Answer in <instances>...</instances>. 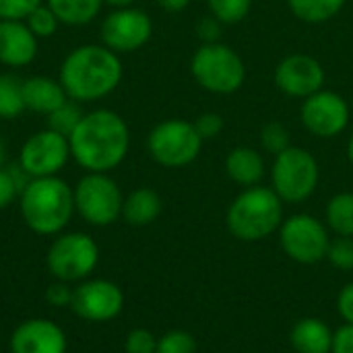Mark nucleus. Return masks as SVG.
<instances>
[{
    "label": "nucleus",
    "mask_w": 353,
    "mask_h": 353,
    "mask_svg": "<svg viewBox=\"0 0 353 353\" xmlns=\"http://www.w3.org/2000/svg\"><path fill=\"white\" fill-rule=\"evenodd\" d=\"M46 300H48L54 308L70 306V302H72V288H68V283H64V281H54V283L46 290Z\"/></svg>",
    "instance_id": "36"
},
{
    "label": "nucleus",
    "mask_w": 353,
    "mask_h": 353,
    "mask_svg": "<svg viewBox=\"0 0 353 353\" xmlns=\"http://www.w3.org/2000/svg\"><path fill=\"white\" fill-rule=\"evenodd\" d=\"M81 118H83V112L79 110V105L74 101L66 99L60 108H56L52 114H48V128L68 139L72 134V130L79 126Z\"/></svg>",
    "instance_id": "27"
},
{
    "label": "nucleus",
    "mask_w": 353,
    "mask_h": 353,
    "mask_svg": "<svg viewBox=\"0 0 353 353\" xmlns=\"http://www.w3.org/2000/svg\"><path fill=\"white\" fill-rule=\"evenodd\" d=\"M163 211V201L153 188H137L128 196H124L122 219L132 228L151 225Z\"/></svg>",
    "instance_id": "21"
},
{
    "label": "nucleus",
    "mask_w": 353,
    "mask_h": 353,
    "mask_svg": "<svg viewBox=\"0 0 353 353\" xmlns=\"http://www.w3.org/2000/svg\"><path fill=\"white\" fill-rule=\"evenodd\" d=\"M157 4L165 10V12H182L188 8L190 0H157Z\"/></svg>",
    "instance_id": "40"
},
{
    "label": "nucleus",
    "mask_w": 353,
    "mask_h": 353,
    "mask_svg": "<svg viewBox=\"0 0 353 353\" xmlns=\"http://www.w3.org/2000/svg\"><path fill=\"white\" fill-rule=\"evenodd\" d=\"M157 337L147 329H132L124 339V353H155Z\"/></svg>",
    "instance_id": "33"
},
{
    "label": "nucleus",
    "mask_w": 353,
    "mask_h": 353,
    "mask_svg": "<svg viewBox=\"0 0 353 353\" xmlns=\"http://www.w3.org/2000/svg\"><path fill=\"white\" fill-rule=\"evenodd\" d=\"M70 157L68 139L46 128L31 134L19 151V168L27 178L56 176Z\"/></svg>",
    "instance_id": "12"
},
{
    "label": "nucleus",
    "mask_w": 353,
    "mask_h": 353,
    "mask_svg": "<svg viewBox=\"0 0 353 353\" xmlns=\"http://www.w3.org/2000/svg\"><path fill=\"white\" fill-rule=\"evenodd\" d=\"M347 159H350V163L353 165V134L350 137V141H347Z\"/></svg>",
    "instance_id": "42"
},
{
    "label": "nucleus",
    "mask_w": 353,
    "mask_h": 353,
    "mask_svg": "<svg viewBox=\"0 0 353 353\" xmlns=\"http://www.w3.org/2000/svg\"><path fill=\"white\" fill-rule=\"evenodd\" d=\"M27 27L31 29V33L39 39V37H52L58 31V17L54 14V10L48 4H39L27 19H25Z\"/></svg>",
    "instance_id": "29"
},
{
    "label": "nucleus",
    "mask_w": 353,
    "mask_h": 353,
    "mask_svg": "<svg viewBox=\"0 0 353 353\" xmlns=\"http://www.w3.org/2000/svg\"><path fill=\"white\" fill-rule=\"evenodd\" d=\"M74 213L95 228H108L122 217L124 194L108 174L87 172L72 188Z\"/></svg>",
    "instance_id": "9"
},
{
    "label": "nucleus",
    "mask_w": 353,
    "mask_h": 353,
    "mask_svg": "<svg viewBox=\"0 0 353 353\" xmlns=\"http://www.w3.org/2000/svg\"><path fill=\"white\" fill-rule=\"evenodd\" d=\"M153 35L151 17L134 6L112 10L101 23L103 46L116 54H128L141 50Z\"/></svg>",
    "instance_id": "13"
},
{
    "label": "nucleus",
    "mask_w": 353,
    "mask_h": 353,
    "mask_svg": "<svg viewBox=\"0 0 353 353\" xmlns=\"http://www.w3.org/2000/svg\"><path fill=\"white\" fill-rule=\"evenodd\" d=\"M337 312L345 325H353V281L341 288L337 296Z\"/></svg>",
    "instance_id": "37"
},
{
    "label": "nucleus",
    "mask_w": 353,
    "mask_h": 353,
    "mask_svg": "<svg viewBox=\"0 0 353 353\" xmlns=\"http://www.w3.org/2000/svg\"><path fill=\"white\" fill-rule=\"evenodd\" d=\"M327 261L331 263V267L339 271H353V238H347V236L331 238Z\"/></svg>",
    "instance_id": "31"
},
{
    "label": "nucleus",
    "mask_w": 353,
    "mask_h": 353,
    "mask_svg": "<svg viewBox=\"0 0 353 353\" xmlns=\"http://www.w3.org/2000/svg\"><path fill=\"white\" fill-rule=\"evenodd\" d=\"M99 263V246L85 232H62L46 254L48 271L56 281L81 283L91 277Z\"/></svg>",
    "instance_id": "8"
},
{
    "label": "nucleus",
    "mask_w": 353,
    "mask_h": 353,
    "mask_svg": "<svg viewBox=\"0 0 353 353\" xmlns=\"http://www.w3.org/2000/svg\"><path fill=\"white\" fill-rule=\"evenodd\" d=\"M327 228L335 236H347L353 238V192L343 190L331 196L325 209Z\"/></svg>",
    "instance_id": "24"
},
{
    "label": "nucleus",
    "mask_w": 353,
    "mask_h": 353,
    "mask_svg": "<svg viewBox=\"0 0 353 353\" xmlns=\"http://www.w3.org/2000/svg\"><path fill=\"white\" fill-rule=\"evenodd\" d=\"M10 353H66V333L48 319L23 321L10 335Z\"/></svg>",
    "instance_id": "16"
},
{
    "label": "nucleus",
    "mask_w": 353,
    "mask_h": 353,
    "mask_svg": "<svg viewBox=\"0 0 353 353\" xmlns=\"http://www.w3.org/2000/svg\"><path fill=\"white\" fill-rule=\"evenodd\" d=\"M261 147L273 157L285 151L288 147H292V137L288 126L281 122H267L261 128Z\"/></svg>",
    "instance_id": "28"
},
{
    "label": "nucleus",
    "mask_w": 353,
    "mask_h": 353,
    "mask_svg": "<svg viewBox=\"0 0 353 353\" xmlns=\"http://www.w3.org/2000/svg\"><path fill=\"white\" fill-rule=\"evenodd\" d=\"M72 312L87 323L114 321L124 308L120 285L108 279H85L72 288Z\"/></svg>",
    "instance_id": "14"
},
{
    "label": "nucleus",
    "mask_w": 353,
    "mask_h": 353,
    "mask_svg": "<svg viewBox=\"0 0 353 353\" xmlns=\"http://www.w3.org/2000/svg\"><path fill=\"white\" fill-rule=\"evenodd\" d=\"M300 120L304 128L319 139H335L350 126L352 110L347 99L331 89H321L302 99Z\"/></svg>",
    "instance_id": "11"
},
{
    "label": "nucleus",
    "mask_w": 353,
    "mask_h": 353,
    "mask_svg": "<svg viewBox=\"0 0 353 353\" xmlns=\"http://www.w3.org/2000/svg\"><path fill=\"white\" fill-rule=\"evenodd\" d=\"M194 126H196L199 134L203 137V141H209V139H215L223 130L225 122H223V118L217 112H203L194 120Z\"/></svg>",
    "instance_id": "34"
},
{
    "label": "nucleus",
    "mask_w": 353,
    "mask_h": 353,
    "mask_svg": "<svg viewBox=\"0 0 353 353\" xmlns=\"http://www.w3.org/2000/svg\"><path fill=\"white\" fill-rule=\"evenodd\" d=\"M190 72L201 89L215 95H232L246 81L242 56L223 41L201 43L190 58Z\"/></svg>",
    "instance_id": "5"
},
{
    "label": "nucleus",
    "mask_w": 353,
    "mask_h": 353,
    "mask_svg": "<svg viewBox=\"0 0 353 353\" xmlns=\"http://www.w3.org/2000/svg\"><path fill=\"white\" fill-rule=\"evenodd\" d=\"M155 353H196V341L188 331L174 329L157 337Z\"/></svg>",
    "instance_id": "30"
},
{
    "label": "nucleus",
    "mask_w": 353,
    "mask_h": 353,
    "mask_svg": "<svg viewBox=\"0 0 353 353\" xmlns=\"http://www.w3.org/2000/svg\"><path fill=\"white\" fill-rule=\"evenodd\" d=\"M225 174L234 184L250 188L261 184V180L267 174V163L261 151L248 145H240L225 155Z\"/></svg>",
    "instance_id": "18"
},
{
    "label": "nucleus",
    "mask_w": 353,
    "mask_h": 353,
    "mask_svg": "<svg viewBox=\"0 0 353 353\" xmlns=\"http://www.w3.org/2000/svg\"><path fill=\"white\" fill-rule=\"evenodd\" d=\"M19 192H21V186H19L14 174L0 168V211L6 209L8 205H12V201L19 196Z\"/></svg>",
    "instance_id": "35"
},
{
    "label": "nucleus",
    "mask_w": 353,
    "mask_h": 353,
    "mask_svg": "<svg viewBox=\"0 0 353 353\" xmlns=\"http://www.w3.org/2000/svg\"><path fill=\"white\" fill-rule=\"evenodd\" d=\"M219 29H221V23L211 14L207 19H201L199 23V37L203 39V43H211V41H219Z\"/></svg>",
    "instance_id": "39"
},
{
    "label": "nucleus",
    "mask_w": 353,
    "mask_h": 353,
    "mask_svg": "<svg viewBox=\"0 0 353 353\" xmlns=\"http://www.w3.org/2000/svg\"><path fill=\"white\" fill-rule=\"evenodd\" d=\"M333 333L335 331H331L325 321L316 316H306L292 327L290 343L296 353H331Z\"/></svg>",
    "instance_id": "20"
},
{
    "label": "nucleus",
    "mask_w": 353,
    "mask_h": 353,
    "mask_svg": "<svg viewBox=\"0 0 353 353\" xmlns=\"http://www.w3.org/2000/svg\"><path fill=\"white\" fill-rule=\"evenodd\" d=\"M331 353H353V325H341L333 333V350Z\"/></svg>",
    "instance_id": "38"
},
{
    "label": "nucleus",
    "mask_w": 353,
    "mask_h": 353,
    "mask_svg": "<svg viewBox=\"0 0 353 353\" xmlns=\"http://www.w3.org/2000/svg\"><path fill=\"white\" fill-rule=\"evenodd\" d=\"M4 159H6V147H4V141L0 139V168L4 163Z\"/></svg>",
    "instance_id": "43"
},
{
    "label": "nucleus",
    "mask_w": 353,
    "mask_h": 353,
    "mask_svg": "<svg viewBox=\"0 0 353 353\" xmlns=\"http://www.w3.org/2000/svg\"><path fill=\"white\" fill-rule=\"evenodd\" d=\"M345 2L347 0H288V6L298 21L321 25L335 19L343 10Z\"/></svg>",
    "instance_id": "22"
},
{
    "label": "nucleus",
    "mask_w": 353,
    "mask_h": 353,
    "mask_svg": "<svg viewBox=\"0 0 353 353\" xmlns=\"http://www.w3.org/2000/svg\"><path fill=\"white\" fill-rule=\"evenodd\" d=\"M37 56V37L23 21H0V62L27 66Z\"/></svg>",
    "instance_id": "17"
},
{
    "label": "nucleus",
    "mask_w": 353,
    "mask_h": 353,
    "mask_svg": "<svg viewBox=\"0 0 353 353\" xmlns=\"http://www.w3.org/2000/svg\"><path fill=\"white\" fill-rule=\"evenodd\" d=\"M23 99L27 110L48 116L56 108H60L68 99V95L60 81L37 74L23 81Z\"/></svg>",
    "instance_id": "19"
},
{
    "label": "nucleus",
    "mask_w": 353,
    "mask_h": 353,
    "mask_svg": "<svg viewBox=\"0 0 353 353\" xmlns=\"http://www.w3.org/2000/svg\"><path fill=\"white\" fill-rule=\"evenodd\" d=\"M321 182V165L316 157L302 147H288L275 155L271 165V188L288 205L308 201Z\"/></svg>",
    "instance_id": "6"
},
{
    "label": "nucleus",
    "mask_w": 353,
    "mask_h": 353,
    "mask_svg": "<svg viewBox=\"0 0 353 353\" xmlns=\"http://www.w3.org/2000/svg\"><path fill=\"white\" fill-rule=\"evenodd\" d=\"M70 157L85 170L108 174L128 155L130 130L126 120L114 110H93L83 114L79 126L68 137Z\"/></svg>",
    "instance_id": "1"
},
{
    "label": "nucleus",
    "mask_w": 353,
    "mask_h": 353,
    "mask_svg": "<svg viewBox=\"0 0 353 353\" xmlns=\"http://www.w3.org/2000/svg\"><path fill=\"white\" fill-rule=\"evenodd\" d=\"M329 244V228L310 213L290 215L279 228V246L285 256L298 265H316L327 261Z\"/></svg>",
    "instance_id": "10"
},
{
    "label": "nucleus",
    "mask_w": 353,
    "mask_h": 353,
    "mask_svg": "<svg viewBox=\"0 0 353 353\" xmlns=\"http://www.w3.org/2000/svg\"><path fill=\"white\" fill-rule=\"evenodd\" d=\"M58 81L72 101L101 99L122 81L120 56L105 46H79L62 60Z\"/></svg>",
    "instance_id": "2"
},
{
    "label": "nucleus",
    "mask_w": 353,
    "mask_h": 353,
    "mask_svg": "<svg viewBox=\"0 0 353 353\" xmlns=\"http://www.w3.org/2000/svg\"><path fill=\"white\" fill-rule=\"evenodd\" d=\"M203 137L194 122L170 118L151 128L147 137V151L155 163L168 170H180L196 161L203 151Z\"/></svg>",
    "instance_id": "7"
},
{
    "label": "nucleus",
    "mask_w": 353,
    "mask_h": 353,
    "mask_svg": "<svg viewBox=\"0 0 353 353\" xmlns=\"http://www.w3.org/2000/svg\"><path fill=\"white\" fill-rule=\"evenodd\" d=\"M23 81L12 74H0V118L12 120L25 112Z\"/></svg>",
    "instance_id": "25"
},
{
    "label": "nucleus",
    "mask_w": 353,
    "mask_h": 353,
    "mask_svg": "<svg viewBox=\"0 0 353 353\" xmlns=\"http://www.w3.org/2000/svg\"><path fill=\"white\" fill-rule=\"evenodd\" d=\"M25 225L37 236H58L74 215L72 188L58 176L29 178L19 192Z\"/></svg>",
    "instance_id": "3"
},
{
    "label": "nucleus",
    "mask_w": 353,
    "mask_h": 353,
    "mask_svg": "<svg viewBox=\"0 0 353 353\" xmlns=\"http://www.w3.org/2000/svg\"><path fill=\"white\" fill-rule=\"evenodd\" d=\"M41 0H0V21H25Z\"/></svg>",
    "instance_id": "32"
},
{
    "label": "nucleus",
    "mask_w": 353,
    "mask_h": 353,
    "mask_svg": "<svg viewBox=\"0 0 353 353\" xmlns=\"http://www.w3.org/2000/svg\"><path fill=\"white\" fill-rule=\"evenodd\" d=\"M137 0H103V4H110L114 8H126V6H132Z\"/></svg>",
    "instance_id": "41"
},
{
    "label": "nucleus",
    "mask_w": 353,
    "mask_h": 353,
    "mask_svg": "<svg viewBox=\"0 0 353 353\" xmlns=\"http://www.w3.org/2000/svg\"><path fill=\"white\" fill-rule=\"evenodd\" d=\"M48 6L64 25H87L99 14L103 0H48Z\"/></svg>",
    "instance_id": "23"
},
{
    "label": "nucleus",
    "mask_w": 353,
    "mask_h": 353,
    "mask_svg": "<svg viewBox=\"0 0 353 353\" xmlns=\"http://www.w3.org/2000/svg\"><path fill=\"white\" fill-rule=\"evenodd\" d=\"M283 201L271 186L244 188L228 207L225 225L242 242H259L279 232L283 223Z\"/></svg>",
    "instance_id": "4"
},
{
    "label": "nucleus",
    "mask_w": 353,
    "mask_h": 353,
    "mask_svg": "<svg viewBox=\"0 0 353 353\" xmlns=\"http://www.w3.org/2000/svg\"><path fill=\"white\" fill-rule=\"evenodd\" d=\"M277 89L296 99H306L312 93L325 89L327 72L321 60L310 54H290L279 60L273 72Z\"/></svg>",
    "instance_id": "15"
},
{
    "label": "nucleus",
    "mask_w": 353,
    "mask_h": 353,
    "mask_svg": "<svg viewBox=\"0 0 353 353\" xmlns=\"http://www.w3.org/2000/svg\"><path fill=\"white\" fill-rule=\"evenodd\" d=\"M207 4L221 25H236L250 14L254 0H207Z\"/></svg>",
    "instance_id": "26"
}]
</instances>
